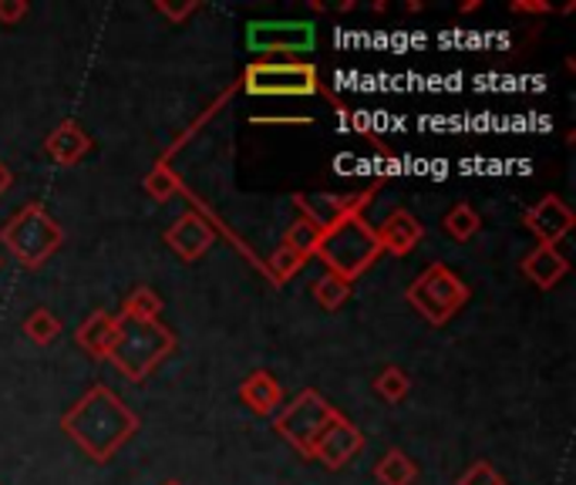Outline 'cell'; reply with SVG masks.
<instances>
[{"label":"cell","instance_id":"cell-1","mask_svg":"<svg viewBox=\"0 0 576 485\" xmlns=\"http://www.w3.org/2000/svg\"><path fill=\"white\" fill-rule=\"evenodd\" d=\"M61 428L85 456L95 462H109L139 432V414L112 388L95 385L61 414Z\"/></svg>","mask_w":576,"mask_h":485},{"label":"cell","instance_id":"cell-2","mask_svg":"<svg viewBox=\"0 0 576 485\" xmlns=\"http://www.w3.org/2000/svg\"><path fill=\"white\" fill-rule=\"evenodd\" d=\"M176 351V334L168 331L162 321H142V318H115V344L109 361L118 368L122 377L132 385L152 377V371Z\"/></svg>","mask_w":576,"mask_h":485},{"label":"cell","instance_id":"cell-3","mask_svg":"<svg viewBox=\"0 0 576 485\" xmlns=\"http://www.w3.org/2000/svg\"><path fill=\"white\" fill-rule=\"evenodd\" d=\"M0 242L24 270H41L64 242V229L41 202H24L21 210L0 226Z\"/></svg>","mask_w":576,"mask_h":485},{"label":"cell","instance_id":"cell-4","mask_svg":"<svg viewBox=\"0 0 576 485\" xmlns=\"http://www.w3.org/2000/svg\"><path fill=\"white\" fill-rule=\"evenodd\" d=\"M314 257L324 260L327 273L345 276V281L351 284L381 257V242L364 216H348L341 223H334L330 229H324Z\"/></svg>","mask_w":576,"mask_h":485},{"label":"cell","instance_id":"cell-5","mask_svg":"<svg viewBox=\"0 0 576 485\" xmlns=\"http://www.w3.org/2000/svg\"><path fill=\"white\" fill-rule=\"evenodd\" d=\"M409 303L415 307V314H422L431 327H442L468 303V287L446 263H431L428 270H422L415 276V284L409 287Z\"/></svg>","mask_w":576,"mask_h":485},{"label":"cell","instance_id":"cell-6","mask_svg":"<svg viewBox=\"0 0 576 485\" xmlns=\"http://www.w3.org/2000/svg\"><path fill=\"white\" fill-rule=\"evenodd\" d=\"M243 91L256 98H303L321 91V75L317 67L308 61H270L260 58L247 64L243 72Z\"/></svg>","mask_w":576,"mask_h":485},{"label":"cell","instance_id":"cell-7","mask_svg":"<svg viewBox=\"0 0 576 485\" xmlns=\"http://www.w3.org/2000/svg\"><path fill=\"white\" fill-rule=\"evenodd\" d=\"M337 414H341V411H337L334 405H327V398H324L321 391L308 388V391H300L290 405H284V408L277 411L274 432H277L284 442H290L300 456L311 459L314 442L324 435V428L337 419Z\"/></svg>","mask_w":576,"mask_h":485},{"label":"cell","instance_id":"cell-8","mask_svg":"<svg viewBox=\"0 0 576 485\" xmlns=\"http://www.w3.org/2000/svg\"><path fill=\"white\" fill-rule=\"evenodd\" d=\"M314 41L311 21H256L247 27V48L253 54H308Z\"/></svg>","mask_w":576,"mask_h":485},{"label":"cell","instance_id":"cell-9","mask_svg":"<svg viewBox=\"0 0 576 485\" xmlns=\"http://www.w3.org/2000/svg\"><path fill=\"white\" fill-rule=\"evenodd\" d=\"M576 216L569 206L560 199V196H543V199H536L529 210L523 213V226L539 239V247H556V242L573 229Z\"/></svg>","mask_w":576,"mask_h":485},{"label":"cell","instance_id":"cell-10","mask_svg":"<svg viewBox=\"0 0 576 485\" xmlns=\"http://www.w3.org/2000/svg\"><path fill=\"white\" fill-rule=\"evenodd\" d=\"M361 448H364L361 428L351 419H345V414H337V419L324 428V435L314 442L311 459H317L327 469H345L361 452Z\"/></svg>","mask_w":576,"mask_h":485},{"label":"cell","instance_id":"cell-11","mask_svg":"<svg viewBox=\"0 0 576 485\" xmlns=\"http://www.w3.org/2000/svg\"><path fill=\"white\" fill-rule=\"evenodd\" d=\"M375 199V189L358 192V196H330V192H317V196H293V202L303 210V220L317 223L321 229H330L334 223H341L348 216H364V206Z\"/></svg>","mask_w":576,"mask_h":485},{"label":"cell","instance_id":"cell-12","mask_svg":"<svg viewBox=\"0 0 576 485\" xmlns=\"http://www.w3.org/2000/svg\"><path fill=\"white\" fill-rule=\"evenodd\" d=\"M165 242H168V250H173L179 260L196 263L199 257H206L213 250L216 226L206 216H199V213L189 210V213H183L173 226L165 229Z\"/></svg>","mask_w":576,"mask_h":485},{"label":"cell","instance_id":"cell-13","mask_svg":"<svg viewBox=\"0 0 576 485\" xmlns=\"http://www.w3.org/2000/svg\"><path fill=\"white\" fill-rule=\"evenodd\" d=\"M375 233H378V242H381V253L409 257V253L418 247V242H422L425 226H422V220L412 216L409 210H395V213L381 223V229H375Z\"/></svg>","mask_w":576,"mask_h":485},{"label":"cell","instance_id":"cell-14","mask_svg":"<svg viewBox=\"0 0 576 485\" xmlns=\"http://www.w3.org/2000/svg\"><path fill=\"white\" fill-rule=\"evenodd\" d=\"M240 401L260 419H270L284 408V388L270 371H250L240 385Z\"/></svg>","mask_w":576,"mask_h":485},{"label":"cell","instance_id":"cell-15","mask_svg":"<svg viewBox=\"0 0 576 485\" xmlns=\"http://www.w3.org/2000/svg\"><path fill=\"white\" fill-rule=\"evenodd\" d=\"M45 152H48L58 165H78V162L91 152V135H88L75 119H64V122L45 138Z\"/></svg>","mask_w":576,"mask_h":485},{"label":"cell","instance_id":"cell-16","mask_svg":"<svg viewBox=\"0 0 576 485\" xmlns=\"http://www.w3.org/2000/svg\"><path fill=\"white\" fill-rule=\"evenodd\" d=\"M519 270H523L526 281H533L539 290H553L569 273V260L556 247H536L533 253L523 257Z\"/></svg>","mask_w":576,"mask_h":485},{"label":"cell","instance_id":"cell-17","mask_svg":"<svg viewBox=\"0 0 576 485\" xmlns=\"http://www.w3.org/2000/svg\"><path fill=\"white\" fill-rule=\"evenodd\" d=\"M75 340H78V348H82L88 358L109 361L112 344H115V314H109V310H95L91 318L82 321Z\"/></svg>","mask_w":576,"mask_h":485},{"label":"cell","instance_id":"cell-18","mask_svg":"<svg viewBox=\"0 0 576 485\" xmlns=\"http://www.w3.org/2000/svg\"><path fill=\"white\" fill-rule=\"evenodd\" d=\"M375 478H378V485H415L418 465L409 459V452H401V448H388L375 465Z\"/></svg>","mask_w":576,"mask_h":485},{"label":"cell","instance_id":"cell-19","mask_svg":"<svg viewBox=\"0 0 576 485\" xmlns=\"http://www.w3.org/2000/svg\"><path fill=\"white\" fill-rule=\"evenodd\" d=\"M321 236H324V229L317 226V223H311V220H293L290 226H287V233H284V242L280 247H287L290 253H297L303 263H308L314 253H317V242H321Z\"/></svg>","mask_w":576,"mask_h":485},{"label":"cell","instance_id":"cell-20","mask_svg":"<svg viewBox=\"0 0 576 485\" xmlns=\"http://www.w3.org/2000/svg\"><path fill=\"white\" fill-rule=\"evenodd\" d=\"M442 229H446L455 242H468L472 236L483 229V216L476 213V206L455 202L452 210L446 213V220H442Z\"/></svg>","mask_w":576,"mask_h":485},{"label":"cell","instance_id":"cell-21","mask_svg":"<svg viewBox=\"0 0 576 485\" xmlns=\"http://www.w3.org/2000/svg\"><path fill=\"white\" fill-rule=\"evenodd\" d=\"M61 334V321L54 310L48 307H38V310H30L27 321H24V337L30 344H38V348H48V344H54Z\"/></svg>","mask_w":576,"mask_h":485},{"label":"cell","instance_id":"cell-22","mask_svg":"<svg viewBox=\"0 0 576 485\" xmlns=\"http://www.w3.org/2000/svg\"><path fill=\"white\" fill-rule=\"evenodd\" d=\"M409 391H412V377H409V371H404V368L388 364V368L375 377V395H378L381 401H388V405L404 401V398H409Z\"/></svg>","mask_w":576,"mask_h":485},{"label":"cell","instance_id":"cell-23","mask_svg":"<svg viewBox=\"0 0 576 485\" xmlns=\"http://www.w3.org/2000/svg\"><path fill=\"white\" fill-rule=\"evenodd\" d=\"M314 300L324 307V310H341L351 297V284L345 281V276H337V273H324L321 281L311 287Z\"/></svg>","mask_w":576,"mask_h":485},{"label":"cell","instance_id":"cell-24","mask_svg":"<svg viewBox=\"0 0 576 485\" xmlns=\"http://www.w3.org/2000/svg\"><path fill=\"white\" fill-rule=\"evenodd\" d=\"M162 297L152 290V287H135L128 297H125V303H122V314H128V318H142V321H159L162 318Z\"/></svg>","mask_w":576,"mask_h":485},{"label":"cell","instance_id":"cell-25","mask_svg":"<svg viewBox=\"0 0 576 485\" xmlns=\"http://www.w3.org/2000/svg\"><path fill=\"white\" fill-rule=\"evenodd\" d=\"M146 192L155 199V202H168V199H173V196H179V189H183V179L176 176V172L173 169H168V165H155L152 172H149V176H146Z\"/></svg>","mask_w":576,"mask_h":485},{"label":"cell","instance_id":"cell-26","mask_svg":"<svg viewBox=\"0 0 576 485\" xmlns=\"http://www.w3.org/2000/svg\"><path fill=\"white\" fill-rule=\"evenodd\" d=\"M300 270H303V260H300L297 253H290L287 247H277L274 253L266 257V273H270V281L280 284V287L290 284Z\"/></svg>","mask_w":576,"mask_h":485},{"label":"cell","instance_id":"cell-27","mask_svg":"<svg viewBox=\"0 0 576 485\" xmlns=\"http://www.w3.org/2000/svg\"><path fill=\"white\" fill-rule=\"evenodd\" d=\"M459 485H505V478L489 465V462H476L468 465L459 478Z\"/></svg>","mask_w":576,"mask_h":485},{"label":"cell","instance_id":"cell-28","mask_svg":"<svg viewBox=\"0 0 576 485\" xmlns=\"http://www.w3.org/2000/svg\"><path fill=\"white\" fill-rule=\"evenodd\" d=\"M27 14H30V4H27V0H0V24H4V27L21 24Z\"/></svg>","mask_w":576,"mask_h":485},{"label":"cell","instance_id":"cell-29","mask_svg":"<svg viewBox=\"0 0 576 485\" xmlns=\"http://www.w3.org/2000/svg\"><path fill=\"white\" fill-rule=\"evenodd\" d=\"M155 11H159V14H165L168 21H173V24H183L189 14H196V11H199V4H196V0H189V4H165V0H159Z\"/></svg>","mask_w":576,"mask_h":485},{"label":"cell","instance_id":"cell-30","mask_svg":"<svg viewBox=\"0 0 576 485\" xmlns=\"http://www.w3.org/2000/svg\"><path fill=\"white\" fill-rule=\"evenodd\" d=\"M550 0H513V14H553Z\"/></svg>","mask_w":576,"mask_h":485},{"label":"cell","instance_id":"cell-31","mask_svg":"<svg viewBox=\"0 0 576 485\" xmlns=\"http://www.w3.org/2000/svg\"><path fill=\"white\" fill-rule=\"evenodd\" d=\"M256 125H311V119H253Z\"/></svg>","mask_w":576,"mask_h":485},{"label":"cell","instance_id":"cell-32","mask_svg":"<svg viewBox=\"0 0 576 485\" xmlns=\"http://www.w3.org/2000/svg\"><path fill=\"white\" fill-rule=\"evenodd\" d=\"M11 186H14V172H11V169H8L4 162H0V196H4V192H8Z\"/></svg>","mask_w":576,"mask_h":485},{"label":"cell","instance_id":"cell-33","mask_svg":"<svg viewBox=\"0 0 576 485\" xmlns=\"http://www.w3.org/2000/svg\"><path fill=\"white\" fill-rule=\"evenodd\" d=\"M468 11H479V0H468V4H462V14H468Z\"/></svg>","mask_w":576,"mask_h":485},{"label":"cell","instance_id":"cell-34","mask_svg":"<svg viewBox=\"0 0 576 485\" xmlns=\"http://www.w3.org/2000/svg\"><path fill=\"white\" fill-rule=\"evenodd\" d=\"M162 485H183V482H176V478H173V482H162Z\"/></svg>","mask_w":576,"mask_h":485}]
</instances>
